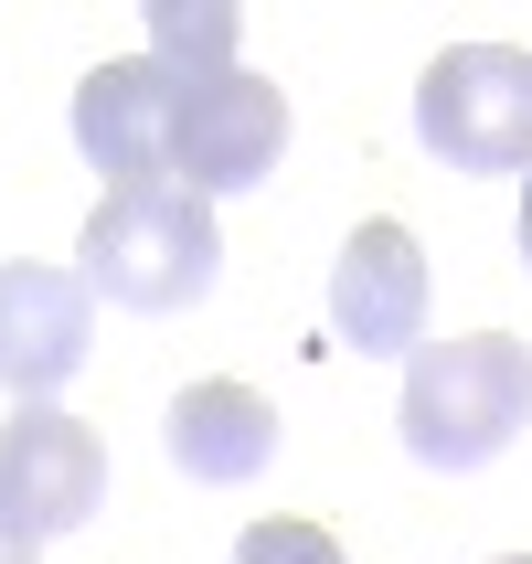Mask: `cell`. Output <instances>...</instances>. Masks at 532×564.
<instances>
[{
	"label": "cell",
	"instance_id": "6da1fadb",
	"mask_svg": "<svg viewBox=\"0 0 532 564\" xmlns=\"http://www.w3.org/2000/svg\"><path fill=\"white\" fill-rule=\"evenodd\" d=\"M75 278L107 299V310H139V319H171L192 310L203 288L224 278V235H214V203L182 182H139V192H96L86 235H75Z\"/></svg>",
	"mask_w": 532,
	"mask_h": 564
},
{
	"label": "cell",
	"instance_id": "7a4b0ae2",
	"mask_svg": "<svg viewBox=\"0 0 532 564\" xmlns=\"http://www.w3.org/2000/svg\"><path fill=\"white\" fill-rule=\"evenodd\" d=\"M394 426H405V447L426 458V469H490V458L532 426V341H511V330L415 341Z\"/></svg>",
	"mask_w": 532,
	"mask_h": 564
},
{
	"label": "cell",
	"instance_id": "3957f363",
	"mask_svg": "<svg viewBox=\"0 0 532 564\" xmlns=\"http://www.w3.org/2000/svg\"><path fill=\"white\" fill-rule=\"evenodd\" d=\"M415 139L447 171H532V54L522 43H447L415 86Z\"/></svg>",
	"mask_w": 532,
	"mask_h": 564
},
{
	"label": "cell",
	"instance_id": "277c9868",
	"mask_svg": "<svg viewBox=\"0 0 532 564\" xmlns=\"http://www.w3.org/2000/svg\"><path fill=\"white\" fill-rule=\"evenodd\" d=\"M287 150V96L267 75H192L182 86V118H171V182L182 192H256Z\"/></svg>",
	"mask_w": 532,
	"mask_h": 564
},
{
	"label": "cell",
	"instance_id": "5b68a950",
	"mask_svg": "<svg viewBox=\"0 0 532 564\" xmlns=\"http://www.w3.org/2000/svg\"><path fill=\"white\" fill-rule=\"evenodd\" d=\"M182 86L160 54H118L75 86V150L107 192H139V182H171V118H182Z\"/></svg>",
	"mask_w": 532,
	"mask_h": 564
},
{
	"label": "cell",
	"instance_id": "8992f818",
	"mask_svg": "<svg viewBox=\"0 0 532 564\" xmlns=\"http://www.w3.org/2000/svg\"><path fill=\"white\" fill-rule=\"evenodd\" d=\"M96 501H107L96 426H75L64 405H11V426H0V522H22L43 543V533L96 522Z\"/></svg>",
	"mask_w": 532,
	"mask_h": 564
},
{
	"label": "cell",
	"instance_id": "52a82bcc",
	"mask_svg": "<svg viewBox=\"0 0 532 564\" xmlns=\"http://www.w3.org/2000/svg\"><path fill=\"white\" fill-rule=\"evenodd\" d=\"M96 351V288L75 278V267H0V383L22 394V405H43L54 383L86 373Z\"/></svg>",
	"mask_w": 532,
	"mask_h": 564
},
{
	"label": "cell",
	"instance_id": "ba28073f",
	"mask_svg": "<svg viewBox=\"0 0 532 564\" xmlns=\"http://www.w3.org/2000/svg\"><path fill=\"white\" fill-rule=\"evenodd\" d=\"M330 330H341L362 362L426 341V246L405 224H362L341 256H330Z\"/></svg>",
	"mask_w": 532,
	"mask_h": 564
},
{
	"label": "cell",
	"instance_id": "9c48e42d",
	"mask_svg": "<svg viewBox=\"0 0 532 564\" xmlns=\"http://www.w3.org/2000/svg\"><path fill=\"white\" fill-rule=\"evenodd\" d=\"M160 437H171V469L182 479L246 490V479H267V458H278V405H267L256 383H182Z\"/></svg>",
	"mask_w": 532,
	"mask_h": 564
},
{
	"label": "cell",
	"instance_id": "30bf717a",
	"mask_svg": "<svg viewBox=\"0 0 532 564\" xmlns=\"http://www.w3.org/2000/svg\"><path fill=\"white\" fill-rule=\"evenodd\" d=\"M235 43H246L235 0H150V54L171 75H235Z\"/></svg>",
	"mask_w": 532,
	"mask_h": 564
},
{
	"label": "cell",
	"instance_id": "8fae6325",
	"mask_svg": "<svg viewBox=\"0 0 532 564\" xmlns=\"http://www.w3.org/2000/svg\"><path fill=\"white\" fill-rule=\"evenodd\" d=\"M235 564H351V554L319 533V522H287V511H278V522H246Z\"/></svg>",
	"mask_w": 532,
	"mask_h": 564
},
{
	"label": "cell",
	"instance_id": "7c38bea8",
	"mask_svg": "<svg viewBox=\"0 0 532 564\" xmlns=\"http://www.w3.org/2000/svg\"><path fill=\"white\" fill-rule=\"evenodd\" d=\"M0 564H32V533H22V522H0Z\"/></svg>",
	"mask_w": 532,
	"mask_h": 564
},
{
	"label": "cell",
	"instance_id": "4fadbf2b",
	"mask_svg": "<svg viewBox=\"0 0 532 564\" xmlns=\"http://www.w3.org/2000/svg\"><path fill=\"white\" fill-rule=\"evenodd\" d=\"M522 256H532V171H522Z\"/></svg>",
	"mask_w": 532,
	"mask_h": 564
},
{
	"label": "cell",
	"instance_id": "5bb4252c",
	"mask_svg": "<svg viewBox=\"0 0 532 564\" xmlns=\"http://www.w3.org/2000/svg\"><path fill=\"white\" fill-rule=\"evenodd\" d=\"M501 564H532V554H501Z\"/></svg>",
	"mask_w": 532,
	"mask_h": 564
}]
</instances>
